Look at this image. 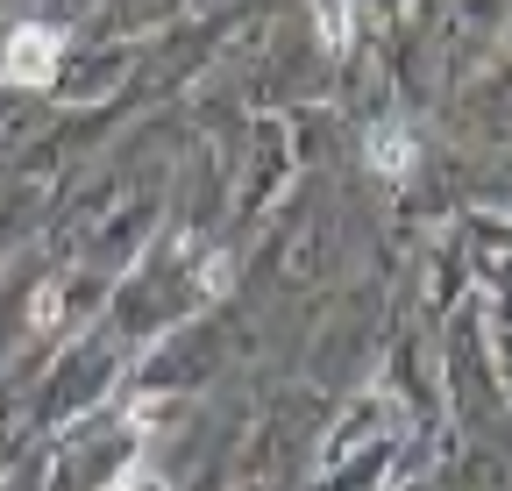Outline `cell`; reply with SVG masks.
Here are the masks:
<instances>
[{
  "instance_id": "obj_2",
  "label": "cell",
  "mask_w": 512,
  "mask_h": 491,
  "mask_svg": "<svg viewBox=\"0 0 512 491\" xmlns=\"http://www.w3.org/2000/svg\"><path fill=\"white\" fill-rule=\"evenodd\" d=\"M363 150H370V171H377V178H406V171H413V157H420V143H413L406 121H377Z\"/></svg>"
},
{
  "instance_id": "obj_3",
  "label": "cell",
  "mask_w": 512,
  "mask_h": 491,
  "mask_svg": "<svg viewBox=\"0 0 512 491\" xmlns=\"http://www.w3.org/2000/svg\"><path fill=\"white\" fill-rule=\"evenodd\" d=\"M100 491H171V484H164V477H157L150 463H121V470H114V477H107Z\"/></svg>"
},
{
  "instance_id": "obj_1",
  "label": "cell",
  "mask_w": 512,
  "mask_h": 491,
  "mask_svg": "<svg viewBox=\"0 0 512 491\" xmlns=\"http://www.w3.org/2000/svg\"><path fill=\"white\" fill-rule=\"evenodd\" d=\"M57 65H64V36L57 29H43V22H15L8 29V86H50L57 79Z\"/></svg>"
}]
</instances>
